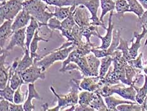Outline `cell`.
<instances>
[{"instance_id": "obj_16", "label": "cell", "mask_w": 147, "mask_h": 111, "mask_svg": "<svg viewBox=\"0 0 147 111\" xmlns=\"http://www.w3.org/2000/svg\"><path fill=\"white\" fill-rule=\"evenodd\" d=\"M33 99L42 100V97L37 91L34 83H28L27 97L26 100L23 104L25 111H32L36 109V107L32 104Z\"/></svg>"}, {"instance_id": "obj_41", "label": "cell", "mask_w": 147, "mask_h": 111, "mask_svg": "<svg viewBox=\"0 0 147 111\" xmlns=\"http://www.w3.org/2000/svg\"><path fill=\"white\" fill-rule=\"evenodd\" d=\"M138 19L142 25H144L145 26H147V10L145 11L144 14H143L142 17Z\"/></svg>"}, {"instance_id": "obj_38", "label": "cell", "mask_w": 147, "mask_h": 111, "mask_svg": "<svg viewBox=\"0 0 147 111\" xmlns=\"http://www.w3.org/2000/svg\"><path fill=\"white\" fill-rule=\"evenodd\" d=\"M142 59H143V53H140L135 59H133L131 60H129V61H127V63H128V64H129L130 65H131L133 67L143 71V67L144 66L143 65Z\"/></svg>"}, {"instance_id": "obj_3", "label": "cell", "mask_w": 147, "mask_h": 111, "mask_svg": "<svg viewBox=\"0 0 147 111\" xmlns=\"http://www.w3.org/2000/svg\"><path fill=\"white\" fill-rule=\"evenodd\" d=\"M23 9L45 26H47L49 19L54 17L53 12L49 8L48 5L42 0H25Z\"/></svg>"}, {"instance_id": "obj_13", "label": "cell", "mask_w": 147, "mask_h": 111, "mask_svg": "<svg viewBox=\"0 0 147 111\" xmlns=\"http://www.w3.org/2000/svg\"><path fill=\"white\" fill-rule=\"evenodd\" d=\"M113 12L114 11H112L110 12L109 17V20H108V27H105L104 29L107 31V33L105 34V36H102L100 35V33L98 34L97 37L100 39L102 41V44L100 46H97V48L99 49H107L110 46L111 44L113 41V31L114 28V25L113 23Z\"/></svg>"}, {"instance_id": "obj_8", "label": "cell", "mask_w": 147, "mask_h": 111, "mask_svg": "<svg viewBox=\"0 0 147 111\" xmlns=\"http://www.w3.org/2000/svg\"><path fill=\"white\" fill-rule=\"evenodd\" d=\"M121 38V32L119 30H114L113 41L110 46L107 49H99L97 47H93L91 50V52L93 53L97 58L101 59L105 56L111 55L117 50V46H119Z\"/></svg>"}, {"instance_id": "obj_28", "label": "cell", "mask_w": 147, "mask_h": 111, "mask_svg": "<svg viewBox=\"0 0 147 111\" xmlns=\"http://www.w3.org/2000/svg\"><path fill=\"white\" fill-rule=\"evenodd\" d=\"M103 97L96 92V96L90 104V107L94 110L99 111H109L107 105L103 100Z\"/></svg>"}, {"instance_id": "obj_35", "label": "cell", "mask_w": 147, "mask_h": 111, "mask_svg": "<svg viewBox=\"0 0 147 111\" xmlns=\"http://www.w3.org/2000/svg\"><path fill=\"white\" fill-rule=\"evenodd\" d=\"M15 91V90L10 86L9 82L8 81L7 85L4 88L0 89V97L5 98L10 102H13Z\"/></svg>"}, {"instance_id": "obj_26", "label": "cell", "mask_w": 147, "mask_h": 111, "mask_svg": "<svg viewBox=\"0 0 147 111\" xmlns=\"http://www.w3.org/2000/svg\"><path fill=\"white\" fill-rule=\"evenodd\" d=\"M8 81L9 82L10 86L14 90H16L25 83L21 74L17 72H13L10 69H9V79Z\"/></svg>"}, {"instance_id": "obj_46", "label": "cell", "mask_w": 147, "mask_h": 111, "mask_svg": "<svg viewBox=\"0 0 147 111\" xmlns=\"http://www.w3.org/2000/svg\"><path fill=\"white\" fill-rule=\"evenodd\" d=\"M114 1H116V0H114Z\"/></svg>"}, {"instance_id": "obj_2", "label": "cell", "mask_w": 147, "mask_h": 111, "mask_svg": "<svg viewBox=\"0 0 147 111\" xmlns=\"http://www.w3.org/2000/svg\"><path fill=\"white\" fill-rule=\"evenodd\" d=\"M76 48L73 45V42L67 41L61 46L54 50L53 52H49L46 55H42L39 60H34V63L44 71L49 68L54 63L57 61H64L68 57L69 53Z\"/></svg>"}, {"instance_id": "obj_19", "label": "cell", "mask_w": 147, "mask_h": 111, "mask_svg": "<svg viewBox=\"0 0 147 111\" xmlns=\"http://www.w3.org/2000/svg\"><path fill=\"white\" fill-rule=\"evenodd\" d=\"M43 26H45V25L43 24L40 23V22H38L36 18L32 17L29 24L26 27V40H25V44H26L27 49L29 50L31 41L32 40L37 30L39 29H40Z\"/></svg>"}, {"instance_id": "obj_6", "label": "cell", "mask_w": 147, "mask_h": 111, "mask_svg": "<svg viewBox=\"0 0 147 111\" xmlns=\"http://www.w3.org/2000/svg\"><path fill=\"white\" fill-rule=\"evenodd\" d=\"M22 77L25 83H34L38 79L44 80L46 79V71L34 63L22 73Z\"/></svg>"}, {"instance_id": "obj_29", "label": "cell", "mask_w": 147, "mask_h": 111, "mask_svg": "<svg viewBox=\"0 0 147 111\" xmlns=\"http://www.w3.org/2000/svg\"><path fill=\"white\" fill-rule=\"evenodd\" d=\"M97 25H90L89 26H87L85 27L81 28L82 29V33L83 37H85L86 39V42L89 44H92L90 41V37L92 36H98V34L99 33L98 30Z\"/></svg>"}, {"instance_id": "obj_36", "label": "cell", "mask_w": 147, "mask_h": 111, "mask_svg": "<svg viewBox=\"0 0 147 111\" xmlns=\"http://www.w3.org/2000/svg\"><path fill=\"white\" fill-rule=\"evenodd\" d=\"M117 109L119 111H143L142 105L138 103L121 104Z\"/></svg>"}, {"instance_id": "obj_12", "label": "cell", "mask_w": 147, "mask_h": 111, "mask_svg": "<svg viewBox=\"0 0 147 111\" xmlns=\"http://www.w3.org/2000/svg\"><path fill=\"white\" fill-rule=\"evenodd\" d=\"M9 55V52L5 49L1 50L0 56V89H3L7 85L9 79V69L11 65L6 67L5 60Z\"/></svg>"}, {"instance_id": "obj_15", "label": "cell", "mask_w": 147, "mask_h": 111, "mask_svg": "<svg viewBox=\"0 0 147 111\" xmlns=\"http://www.w3.org/2000/svg\"><path fill=\"white\" fill-rule=\"evenodd\" d=\"M102 86L99 76H85L80 82L82 90L92 92H96Z\"/></svg>"}, {"instance_id": "obj_33", "label": "cell", "mask_w": 147, "mask_h": 111, "mask_svg": "<svg viewBox=\"0 0 147 111\" xmlns=\"http://www.w3.org/2000/svg\"><path fill=\"white\" fill-rule=\"evenodd\" d=\"M115 10L117 15L123 17L126 13L129 12V6L127 0H116L115 1Z\"/></svg>"}, {"instance_id": "obj_17", "label": "cell", "mask_w": 147, "mask_h": 111, "mask_svg": "<svg viewBox=\"0 0 147 111\" xmlns=\"http://www.w3.org/2000/svg\"><path fill=\"white\" fill-rule=\"evenodd\" d=\"M32 18V16L30 15L29 13L24 9H22V10L17 15L13 22L12 23V29L13 31H15L20 29L26 27L28 23L30 22Z\"/></svg>"}, {"instance_id": "obj_10", "label": "cell", "mask_w": 147, "mask_h": 111, "mask_svg": "<svg viewBox=\"0 0 147 111\" xmlns=\"http://www.w3.org/2000/svg\"><path fill=\"white\" fill-rule=\"evenodd\" d=\"M96 96V92L88 91H80L79 93L78 106H75V111H94V110L90 107V104Z\"/></svg>"}, {"instance_id": "obj_9", "label": "cell", "mask_w": 147, "mask_h": 111, "mask_svg": "<svg viewBox=\"0 0 147 111\" xmlns=\"http://www.w3.org/2000/svg\"><path fill=\"white\" fill-rule=\"evenodd\" d=\"M26 27L14 31L13 34L11 37L10 41H9L8 46L5 48L6 51H10L14 48L15 46H18L21 48L24 52L27 49L26 44H25V40H26Z\"/></svg>"}, {"instance_id": "obj_25", "label": "cell", "mask_w": 147, "mask_h": 111, "mask_svg": "<svg viewBox=\"0 0 147 111\" xmlns=\"http://www.w3.org/2000/svg\"><path fill=\"white\" fill-rule=\"evenodd\" d=\"M113 63V58L111 55L102 57L100 59V65L99 68V75L100 79L104 78Z\"/></svg>"}, {"instance_id": "obj_40", "label": "cell", "mask_w": 147, "mask_h": 111, "mask_svg": "<svg viewBox=\"0 0 147 111\" xmlns=\"http://www.w3.org/2000/svg\"><path fill=\"white\" fill-rule=\"evenodd\" d=\"M9 111H24L23 104H18L14 102H10Z\"/></svg>"}, {"instance_id": "obj_20", "label": "cell", "mask_w": 147, "mask_h": 111, "mask_svg": "<svg viewBox=\"0 0 147 111\" xmlns=\"http://www.w3.org/2000/svg\"><path fill=\"white\" fill-rule=\"evenodd\" d=\"M40 29H37L36 34H35L34 36L33 37L32 40L31 41V43L30 44V56L32 57V58L36 60H39L40 58L41 55H39V54H37V51L39 48V43L40 41H45V42H48V39H46V38L42 37L40 36L39 35Z\"/></svg>"}, {"instance_id": "obj_24", "label": "cell", "mask_w": 147, "mask_h": 111, "mask_svg": "<svg viewBox=\"0 0 147 111\" xmlns=\"http://www.w3.org/2000/svg\"><path fill=\"white\" fill-rule=\"evenodd\" d=\"M42 1L49 6L63 7V6H71L73 5L78 6L80 5H83V3L86 0H42Z\"/></svg>"}, {"instance_id": "obj_11", "label": "cell", "mask_w": 147, "mask_h": 111, "mask_svg": "<svg viewBox=\"0 0 147 111\" xmlns=\"http://www.w3.org/2000/svg\"><path fill=\"white\" fill-rule=\"evenodd\" d=\"M86 8L88 9L91 14L92 24L94 25L100 26L105 29V27L104 22H102L100 18L98 17V10L100 6V0H86L83 3Z\"/></svg>"}, {"instance_id": "obj_18", "label": "cell", "mask_w": 147, "mask_h": 111, "mask_svg": "<svg viewBox=\"0 0 147 111\" xmlns=\"http://www.w3.org/2000/svg\"><path fill=\"white\" fill-rule=\"evenodd\" d=\"M13 20H5L0 26V46L1 50L4 49V46L9 38L11 37L14 31L12 29V23Z\"/></svg>"}, {"instance_id": "obj_32", "label": "cell", "mask_w": 147, "mask_h": 111, "mask_svg": "<svg viewBox=\"0 0 147 111\" xmlns=\"http://www.w3.org/2000/svg\"><path fill=\"white\" fill-rule=\"evenodd\" d=\"M71 6H63V7L55 6L54 12H53L54 17L60 21H63L69 16L71 12Z\"/></svg>"}, {"instance_id": "obj_21", "label": "cell", "mask_w": 147, "mask_h": 111, "mask_svg": "<svg viewBox=\"0 0 147 111\" xmlns=\"http://www.w3.org/2000/svg\"><path fill=\"white\" fill-rule=\"evenodd\" d=\"M34 63V59L30 56V51L28 49L25 50L24 52V55L21 59L19 60L18 65L15 72H17L22 74L25 70H26Z\"/></svg>"}, {"instance_id": "obj_5", "label": "cell", "mask_w": 147, "mask_h": 111, "mask_svg": "<svg viewBox=\"0 0 147 111\" xmlns=\"http://www.w3.org/2000/svg\"><path fill=\"white\" fill-rule=\"evenodd\" d=\"M135 84L128 86V87H126L124 84L120 83L111 85V95L113 94H117L122 97L123 98L127 100H130L133 101H136V91L135 88Z\"/></svg>"}, {"instance_id": "obj_4", "label": "cell", "mask_w": 147, "mask_h": 111, "mask_svg": "<svg viewBox=\"0 0 147 111\" xmlns=\"http://www.w3.org/2000/svg\"><path fill=\"white\" fill-rule=\"evenodd\" d=\"M22 0H8L1 3L0 5V21L1 24L5 20H14L23 9Z\"/></svg>"}, {"instance_id": "obj_14", "label": "cell", "mask_w": 147, "mask_h": 111, "mask_svg": "<svg viewBox=\"0 0 147 111\" xmlns=\"http://www.w3.org/2000/svg\"><path fill=\"white\" fill-rule=\"evenodd\" d=\"M147 34V29L145 25H142V33H138L136 31L133 32V37L131 40V46L129 47V50L132 59H135L138 55V51L141 48V41L144 38Z\"/></svg>"}, {"instance_id": "obj_48", "label": "cell", "mask_w": 147, "mask_h": 111, "mask_svg": "<svg viewBox=\"0 0 147 111\" xmlns=\"http://www.w3.org/2000/svg\"><path fill=\"white\" fill-rule=\"evenodd\" d=\"M24 1H25V0H24Z\"/></svg>"}, {"instance_id": "obj_47", "label": "cell", "mask_w": 147, "mask_h": 111, "mask_svg": "<svg viewBox=\"0 0 147 111\" xmlns=\"http://www.w3.org/2000/svg\"><path fill=\"white\" fill-rule=\"evenodd\" d=\"M22 1H24V0H22Z\"/></svg>"}, {"instance_id": "obj_37", "label": "cell", "mask_w": 147, "mask_h": 111, "mask_svg": "<svg viewBox=\"0 0 147 111\" xmlns=\"http://www.w3.org/2000/svg\"><path fill=\"white\" fill-rule=\"evenodd\" d=\"M27 95H28V90L26 92L24 93V92L22 91L21 86H20L15 91L13 102L15 104H24L25 102V101L27 99Z\"/></svg>"}, {"instance_id": "obj_44", "label": "cell", "mask_w": 147, "mask_h": 111, "mask_svg": "<svg viewBox=\"0 0 147 111\" xmlns=\"http://www.w3.org/2000/svg\"><path fill=\"white\" fill-rule=\"evenodd\" d=\"M143 71L144 72L145 74L147 75V64L146 65H145L143 67Z\"/></svg>"}, {"instance_id": "obj_34", "label": "cell", "mask_w": 147, "mask_h": 111, "mask_svg": "<svg viewBox=\"0 0 147 111\" xmlns=\"http://www.w3.org/2000/svg\"><path fill=\"white\" fill-rule=\"evenodd\" d=\"M129 47L128 46V41L123 39L122 37L120 38V43L119 46H117V50H120L123 54V58L125 59L126 61H129V60L133 59L131 56L130 55Z\"/></svg>"}, {"instance_id": "obj_27", "label": "cell", "mask_w": 147, "mask_h": 111, "mask_svg": "<svg viewBox=\"0 0 147 111\" xmlns=\"http://www.w3.org/2000/svg\"><path fill=\"white\" fill-rule=\"evenodd\" d=\"M136 91V101L139 104H143L147 95V75H144V83L141 88H138L135 85Z\"/></svg>"}, {"instance_id": "obj_39", "label": "cell", "mask_w": 147, "mask_h": 111, "mask_svg": "<svg viewBox=\"0 0 147 111\" xmlns=\"http://www.w3.org/2000/svg\"><path fill=\"white\" fill-rule=\"evenodd\" d=\"M10 101L0 97V110L1 111H9Z\"/></svg>"}, {"instance_id": "obj_7", "label": "cell", "mask_w": 147, "mask_h": 111, "mask_svg": "<svg viewBox=\"0 0 147 111\" xmlns=\"http://www.w3.org/2000/svg\"><path fill=\"white\" fill-rule=\"evenodd\" d=\"M73 17L76 24L80 27L82 28L92 25L90 13L84 5L76 6L73 11Z\"/></svg>"}, {"instance_id": "obj_1", "label": "cell", "mask_w": 147, "mask_h": 111, "mask_svg": "<svg viewBox=\"0 0 147 111\" xmlns=\"http://www.w3.org/2000/svg\"><path fill=\"white\" fill-rule=\"evenodd\" d=\"M80 81L78 79H72L69 82L70 91L66 95L58 94L53 86H51V91L57 98V106L51 109L48 108L47 110L59 111L61 108H67L78 104L79 93L82 90L81 88L80 87Z\"/></svg>"}, {"instance_id": "obj_22", "label": "cell", "mask_w": 147, "mask_h": 111, "mask_svg": "<svg viewBox=\"0 0 147 111\" xmlns=\"http://www.w3.org/2000/svg\"><path fill=\"white\" fill-rule=\"evenodd\" d=\"M89 68H90L92 76H98L99 68L100 65V60L95 56L93 53L90 52L86 55Z\"/></svg>"}, {"instance_id": "obj_31", "label": "cell", "mask_w": 147, "mask_h": 111, "mask_svg": "<svg viewBox=\"0 0 147 111\" xmlns=\"http://www.w3.org/2000/svg\"><path fill=\"white\" fill-rule=\"evenodd\" d=\"M129 6V12L135 14L137 17L140 18L144 14L145 9L138 0H127Z\"/></svg>"}, {"instance_id": "obj_42", "label": "cell", "mask_w": 147, "mask_h": 111, "mask_svg": "<svg viewBox=\"0 0 147 111\" xmlns=\"http://www.w3.org/2000/svg\"><path fill=\"white\" fill-rule=\"evenodd\" d=\"M138 1L143 6V8L146 10H147V0H138Z\"/></svg>"}, {"instance_id": "obj_23", "label": "cell", "mask_w": 147, "mask_h": 111, "mask_svg": "<svg viewBox=\"0 0 147 111\" xmlns=\"http://www.w3.org/2000/svg\"><path fill=\"white\" fill-rule=\"evenodd\" d=\"M105 102L107 105L109 111H117V107L121 104H135L137 102L127 100H120L114 97L113 95L104 97Z\"/></svg>"}, {"instance_id": "obj_45", "label": "cell", "mask_w": 147, "mask_h": 111, "mask_svg": "<svg viewBox=\"0 0 147 111\" xmlns=\"http://www.w3.org/2000/svg\"><path fill=\"white\" fill-rule=\"evenodd\" d=\"M8 1V0H0V1H1V3L5 2V1Z\"/></svg>"}, {"instance_id": "obj_43", "label": "cell", "mask_w": 147, "mask_h": 111, "mask_svg": "<svg viewBox=\"0 0 147 111\" xmlns=\"http://www.w3.org/2000/svg\"><path fill=\"white\" fill-rule=\"evenodd\" d=\"M142 105L143 107V111H147V95L144 100V102Z\"/></svg>"}, {"instance_id": "obj_30", "label": "cell", "mask_w": 147, "mask_h": 111, "mask_svg": "<svg viewBox=\"0 0 147 111\" xmlns=\"http://www.w3.org/2000/svg\"><path fill=\"white\" fill-rule=\"evenodd\" d=\"M100 8L102 12L100 20L104 22V18L107 13L114 11L115 10V1L114 0H100Z\"/></svg>"}]
</instances>
